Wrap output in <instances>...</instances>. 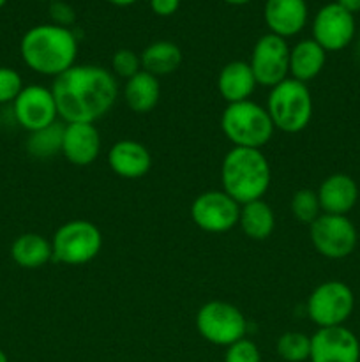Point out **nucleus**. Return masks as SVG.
I'll return each mask as SVG.
<instances>
[{
    "label": "nucleus",
    "instance_id": "obj_32",
    "mask_svg": "<svg viewBox=\"0 0 360 362\" xmlns=\"http://www.w3.org/2000/svg\"><path fill=\"white\" fill-rule=\"evenodd\" d=\"M150 7L157 16H172L179 11L180 0H150Z\"/></svg>",
    "mask_w": 360,
    "mask_h": 362
},
{
    "label": "nucleus",
    "instance_id": "obj_36",
    "mask_svg": "<svg viewBox=\"0 0 360 362\" xmlns=\"http://www.w3.org/2000/svg\"><path fill=\"white\" fill-rule=\"evenodd\" d=\"M0 362H9V359H7L6 352H4L2 349H0Z\"/></svg>",
    "mask_w": 360,
    "mask_h": 362
},
{
    "label": "nucleus",
    "instance_id": "obj_37",
    "mask_svg": "<svg viewBox=\"0 0 360 362\" xmlns=\"http://www.w3.org/2000/svg\"><path fill=\"white\" fill-rule=\"evenodd\" d=\"M6 2H7V0H0V9H2V7L6 6Z\"/></svg>",
    "mask_w": 360,
    "mask_h": 362
},
{
    "label": "nucleus",
    "instance_id": "obj_14",
    "mask_svg": "<svg viewBox=\"0 0 360 362\" xmlns=\"http://www.w3.org/2000/svg\"><path fill=\"white\" fill-rule=\"evenodd\" d=\"M311 362H360V341L344 325L318 329L311 336Z\"/></svg>",
    "mask_w": 360,
    "mask_h": 362
},
{
    "label": "nucleus",
    "instance_id": "obj_2",
    "mask_svg": "<svg viewBox=\"0 0 360 362\" xmlns=\"http://www.w3.org/2000/svg\"><path fill=\"white\" fill-rule=\"evenodd\" d=\"M20 53L34 73L56 78L76 62L78 41L67 27L35 25L21 37Z\"/></svg>",
    "mask_w": 360,
    "mask_h": 362
},
{
    "label": "nucleus",
    "instance_id": "obj_1",
    "mask_svg": "<svg viewBox=\"0 0 360 362\" xmlns=\"http://www.w3.org/2000/svg\"><path fill=\"white\" fill-rule=\"evenodd\" d=\"M52 94L64 122L94 124L113 108L119 98V83L104 67L74 64L55 78Z\"/></svg>",
    "mask_w": 360,
    "mask_h": 362
},
{
    "label": "nucleus",
    "instance_id": "obj_19",
    "mask_svg": "<svg viewBox=\"0 0 360 362\" xmlns=\"http://www.w3.org/2000/svg\"><path fill=\"white\" fill-rule=\"evenodd\" d=\"M256 85V78L249 62H244V60H233L226 64L217 76V90L228 105L247 101Z\"/></svg>",
    "mask_w": 360,
    "mask_h": 362
},
{
    "label": "nucleus",
    "instance_id": "obj_24",
    "mask_svg": "<svg viewBox=\"0 0 360 362\" xmlns=\"http://www.w3.org/2000/svg\"><path fill=\"white\" fill-rule=\"evenodd\" d=\"M141 69L157 76L175 73L182 64V49L172 41H155L140 55Z\"/></svg>",
    "mask_w": 360,
    "mask_h": 362
},
{
    "label": "nucleus",
    "instance_id": "obj_5",
    "mask_svg": "<svg viewBox=\"0 0 360 362\" xmlns=\"http://www.w3.org/2000/svg\"><path fill=\"white\" fill-rule=\"evenodd\" d=\"M267 112L275 129L288 134L300 133L309 126L313 117L311 90L302 81L286 78L270 88Z\"/></svg>",
    "mask_w": 360,
    "mask_h": 362
},
{
    "label": "nucleus",
    "instance_id": "obj_15",
    "mask_svg": "<svg viewBox=\"0 0 360 362\" xmlns=\"http://www.w3.org/2000/svg\"><path fill=\"white\" fill-rule=\"evenodd\" d=\"M101 136L94 124H66L62 138V156L74 166H88L97 159Z\"/></svg>",
    "mask_w": 360,
    "mask_h": 362
},
{
    "label": "nucleus",
    "instance_id": "obj_31",
    "mask_svg": "<svg viewBox=\"0 0 360 362\" xmlns=\"http://www.w3.org/2000/svg\"><path fill=\"white\" fill-rule=\"evenodd\" d=\"M52 18L55 20V25H60V27H67L74 21V11L69 4L66 2H53L52 7Z\"/></svg>",
    "mask_w": 360,
    "mask_h": 362
},
{
    "label": "nucleus",
    "instance_id": "obj_25",
    "mask_svg": "<svg viewBox=\"0 0 360 362\" xmlns=\"http://www.w3.org/2000/svg\"><path fill=\"white\" fill-rule=\"evenodd\" d=\"M66 122H53L52 126L30 133L27 148L34 158L46 159L55 154H62V138Z\"/></svg>",
    "mask_w": 360,
    "mask_h": 362
},
{
    "label": "nucleus",
    "instance_id": "obj_7",
    "mask_svg": "<svg viewBox=\"0 0 360 362\" xmlns=\"http://www.w3.org/2000/svg\"><path fill=\"white\" fill-rule=\"evenodd\" d=\"M196 329L205 341L229 346L246 338L247 322L242 311L233 304L210 300L198 310Z\"/></svg>",
    "mask_w": 360,
    "mask_h": 362
},
{
    "label": "nucleus",
    "instance_id": "obj_23",
    "mask_svg": "<svg viewBox=\"0 0 360 362\" xmlns=\"http://www.w3.org/2000/svg\"><path fill=\"white\" fill-rule=\"evenodd\" d=\"M239 225L246 237L253 240H265L272 235L275 228V216L267 202L254 200L240 205Z\"/></svg>",
    "mask_w": 360,
    "mask_h": 362
},
{
    "label": "nucleus",
    "instance_id": "obj_28",
    "mask_svg": "<svg viewBox=\"0 0 360 362\" xmlns=\"http://www.w3.org/2000/svg\"><path fill=\"white\" fill-rule=\"evenodd\" d=\"M112 67L116 76L129 80V78H133L134 74H138L141 71V59L133 49L120 48L113 55Z\"/></svg>",
    "mask_w": 360,
    "mask_h": 362
},
{
    "label": "nucleus",
    "instance_id": "obj_16",
    "mask_svg": "<svg viewBox=\"0 0 360 362\" xmlns=\"http://www.w3.org/2000/svg\"><path fill=\"white\" fill-rule=\"evenodd\" d=\"M307 13L306 0H267L263 16L270 34L288 39L306 27Z\"/></svg>",
    "mask_w": 360,
    "mask_h": 362
},
{
    "label": "nucleus",
    "instance_id": "obj_9",
    "mask_svg": "<svg viewBox=\"0 0 360 362\" xmlns=\"http://www.w3.org/2000/svg\"><path fill=\"white\" fill-rule=\"evenodd\" d=\"M314 250L330 260H342L355 251L359 233L348 216L321 214L309 225Z\"/></svg>",
    "mask_w": 360,
    "mask_h": 362
},
{
    "label": "nucleus",
    "instance_id": "obj_17",
    "mask_svg": "<svg viewBox=\"0 0 360 362\" xmlns=\"http://www.w3.org/2000/svg\"><path fill=\"white\" fill-rule=\"evenodd\" d=\"M316 193L323 214L348 216L359 200V186L346 173H334L327 177Z\"/></svg>",
    "mask_w": 360,
    "mask_h": 362
},
{
    "label": "nucleus",
    "instance_id": "obj_21",
    "mask_svg": "<svg viewBox=\"0 0 360 362\" xmlns=\"http://www.w3.org/2000/svg\"><path fill=\"white\" fill-rule=\"evenodd\" d=\"M159 98H161V85L154 74L141 69L133 78L126 80L124 99L134 113L143 115V113L152 112L157 106Z\"/></svg>",
    "mask_w": 360,
    "mask_h": 362
},
{
    "label": "nucleus",
    "instance_id": "obj_4",
    "mask_svg": "<svg viewBox=\"0 0 360 362\" xmlns=\"http://www.w3.org/2000/svg\"><path fill=\"white\" fill-rule=\"evenodd\" d=\"M221 129L233 147L261 151L270 141L275 127L267 108L247 99L226 106L221 115Z\"/></svg>",
    "mask_w": 360,
    "mask_h": 362
},
{
    "label": "nucleus",
    "instance_id": "obj_8",
    "mask_svg": "<svg viewBox=\"0 0 360 362\" xmlns=\"http://www.w3.org/2000/svg\"><path fill=\"white\" fill-rule=\"evenodd\" d=\"M353 308V290L337 279L318 285L307 299V315L318 329L344 325V322L352 317Z\"/></svg>",
    "mask_w": 360,
    "mask_h": 362
},
{
    "label": "nucleus",
    "instance_id": "obj_13",
    "mask_svg": "<svg viewBox=\"0 0 360 362\" xmlns=\"http://www.w3.org/2000/svg\"><path fill=\"white\" fill-rule=\"evenodd\" d=\"M355 37V18L337 2L327 4L313 20V39L325 52H341Z\"/></svg>",
    "mask_w": 360,
    "mask_h": 362
},
{
    "label": "nucleus",
    "instance_id": "obj_34",
    "mask_svg": "<svg viewBox=\"0 0 360 362\" xmlns=\"http://www.w3.org/2000/svg\"><path fill=\"white\" fill-rule=\"evenodd\" d=\"M108 2L116 7H127V6H133V4L138 2V0H108Z\"/></svg>",
    "mask_w": 360,
    "mask_h": 362
},
{
    "label": "nucleus",
    "instance_id": "obj_38",
    "mask_svg": "<svg viewBox=\"0 0 360 362\" xmlns=\"http://www.w3.org/2000/svg\"><path fill=\"white\" fill-rule=\"evenodd\" d=\"M359 48H360V45H359Z\"/></svg>",
    "mask_w": 360,
    "mask_h": 362
},
{
    "label": "nucleus",
    "instance_id": "obj_30",
    "mask_svg": "<svg viewBox=\"0 0 360 362\" xmlns=\"http://www.w3.org/2000/svg\"><path fill=\"white\" fill-rule=\"evenodd\" d=\"M224 362H261L260 350L251 339L244 338L226 346Z\"/></svg>",
    "mask_w": 360,
    "mask_h": 362
},
{
    "label": "nucleus",
    "instance_id": "obj_10",
    "mask_svg": "<svg viewBox=\"0 0 360 362\" xmlns=\"http://www.w3.org/2000/svg\"><path fill=\"white\" fill-rule=\"evenodd\" d=\"M249 66L256 83L261 87H275L289 74V46L286 39L275 34H265L254 45Z\"/></svg>",
    "mask_w": 360,
    "mask_h": 362
},
{
    "label": "nucleus",
    "instance_id": "obj_12",
    "mask_svg": "<svg viewBox=\"0 0 360 362\" xmlns=\"http://www.w3.org/2000/svg\"><path fill=\"white\" fill-rule=\"evenodd\" d=\"M13 113L16 122L28 133L52 126L59 119L55 98L52 88L42 85H27L13 103Z\"/></svg>",
    "mask_w": 360,
    "mask_h": 362
},
{
    "label": "nucleus",
    "instance_id": "obj_3",
    "mask_svg": "<svg viewBox=\"0 0 360 362\" xmlns=\"http://www.w3.org/2000/svg\"><path fill=\"white\" fill-rule=\"evenodd\" d=\"M270 179V165L260 148L233 147L222 159V191L239 205L261 200L268 191Z\"/></svg>",
    "mask_w": 360,
    "mask_h": 362
},
{
    "label": "nucleus",
    "instance_id": "obj_35",
    "mask_svg": "<svg viewBox=\"0 0 360 362\" xmlns=\"http://www.w3.org/2000/svg\"><path fill=\"white\" fill-rule=\"evenodd\" d=\"M222 2L229 4V6H244V4H249L251 0H222Z\"/></svg>",
    "mask_w": 360,
    "mask_h": 362
},
{
    "label": "nucleus",
    "instance_id": "obj_22",
    "mask_svg": "<svg viewBox=\"0 0 360 362\" xmlns=\"http://www.w3.org/2000/svg\"><path fill=\"white\" fill-rule=\"evenodd\" d=\"M11 258L21 269H41L53 260L52 240L39 233H23L11 246Z\"/></svg>",
    "mask_w": 360,
    "mask_h": 362
},
{
    "label": "nucleus",
    "instance_id": "obj_33",
    "mask_svg": "<svg viewBox=\"0 0 360 362\" xmlns=\"http://www.w3.org/2000/svg\"><path fill=\"white\" fill-rule=\"evenodd\" d=\"M337 4L342 7V9H346L352 14L359 13L360 11V0H337Z\"/></svg>",
    "mask_w": 360,
    "mask_h": 362
},
{
    "label": "nucleus",
    "instance_id": "obj_11",
    "mask_svg": "<svg viewBox=\"0 0 360 362\" xmlns=\"http://www.w3.org/2000/svg\"><path fill=\"white\" fill-rule=\"evenodd\" d=\"M240 205L224 191H205L191 205L194 225L208 233H226L239 225Z\"/></svg>",
    "mask_w": 360,
    "mask_h": 362
},
{
    "label": "nucleus",
    "instance_id": "obj_29",
    "mask_svg": "<svg viewBox=\"0 0 360 362\" xmlns=\"http://www.w3.org/2000/svg\"><path fill=\"white\" fill-rule=\"evenodd\" d=\"M23 90V80L13 67H0V105H9Z\"/></svg>",
    "mask_w": 360,
    "mask_h": 362
},
{
    "label": "nucleus",
    "instance_id": "obj_26",
    "mask_svg": "<svg viewBox=\"0 0 360 362\" xmlns=\"http://www.w3.org/2000/svg\"><path fill=\"white\" fill-rule=\"evenodd\" d=\"M279 357L286 362H304L311 356V336H306L304 332L289 331L284 332L277 339L275 345Z\"/></svg>",
    "mask_w": 360,
    "mask_h": 362
},
{
    "label": "nucleus",
    "instance_id": "obj_27",
    "mask_svg": "<svg viewBox=\"0 0 360 362\" xmlns=\"http://www.w3.org/2000/svg\"><path fill=\"white\" fill-rule=\"evenodd\" d=\"M292 214L295 216L296 221L304 223V225H311L316 221L323 212H321L320 200H318V193L313 189H299L292 198Z\"/></svg>",
    "mask_w": 360,
    "mask_h": 362
},
{
    "label": "nucleus",
    "instance_id": "obj_6",
    "mask_svg": "<svg viewBox=\"0 0 360 362\" xmlns=\"http://www.w3.org/2000/svg\"><path fill=\"white\" fill-rule=\"evenodd\" d=\"M101 247V230L85 219L64 223L52 240L53 260L66 265L88 264L97 257Z\"/></svg>",
    "mask_w": 360,
    "mask_h": 362
},
{
    "label": "nucleus",
    "instance_id": "obj_18",
    "mask_svg": "<svg viewBox=\"0 0 360 362\" xmlns=\"http://www.w3.org/2000/svg\"><path fill=\"white\" fill-rule=\"evenodd\" d=\"M109 168L122 179H140L152 168V156L136 140H120L109 148Z\"/></svg>",
    "mask_w": 360,
    "mask_h": 362
},
{
    "label": "nucleus",
    "instance_id": "obj_20",
    "mask_svg": "<svg viewBox=\"0 0 360 362\" xmlns=\"http://www.w3.org/2000/svg\"><path fill=\"white\" fill-rule=\"evenodd\" d=\"M327 52L314 39H304L289 48V78L296 81L314 80L323 71Z\"/></svg>",
    "mask_w": 360,
    "mask_h": 362
}]
</instances>
